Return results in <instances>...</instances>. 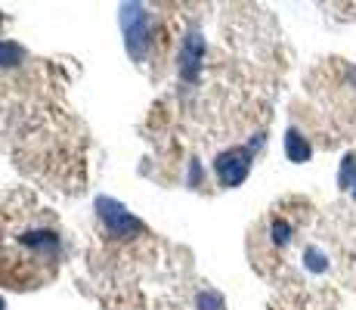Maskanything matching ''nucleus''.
I'll list each match as a JSON object with an SVG mask.
<instances>
[{
  "mask_svg": "<svg viewBox=\"0 0 356 310\" xmlns=\"http://www.w3.org/2000/svg\"><path fill=\"white\" fill-rule=\"evenodd\" d=\"M118 22L124 31V47L134 62H143L152 44V16L143 3H121L118 6Z\"/></svg>",
  "mask_w": 356,
  "mask_h": 310,
  "instance_id": "obj_1",
  "label": "nucleus"
},
{
  "mask_svg": "<svg viewBox=\"0 0 356 310\" xmlns=\"http://www.w3.org/2000/svg\"><path fill=\"white\" fill-rule=\"evenodd\" d=\"M266 137L264 134H254V140L248 143V146H232V149H223L220 155L214 158V174L220 186H227V189H236V186H242L248 180L251 174V162H254V153L260 146H264Z\"/></svg>",
  "mask_w": 356,
  "mask_h": 310,
  "instance_id": "obj_2",
  "label": "nucleus"
},
{
  "mask_svg": "<svg viewBox=\"0 0 356 310\" xmlns=\"http://www.w3.org/2000/svg\"><path fill=\"white\" fill-rule=\"evenodd\" d=\"M93 208H97V217H99V224L106 226L108 236H115V239H136V236H143V233H146L143 220H136L124 208V205L115 202V199L99 196L97 202H93Z\"/></svg>",
  "mask_w": 356,
  "mask_h": 310,
  "instance_id": "obj_3",
  "label": "nucleus"
},
{
  "mask_svg": "<svg viewBox=\"0 0 356 310\" xmlns=\"http://www.w3.org/2000/svg\"><path fill=\"white\" fill-rule=\"evenodd\" d=\"M202 53H204V40L198 31H189L186 40L180 47V75L183 81H195L198 68H202Z\"/></svg>",
  "mask_w": 356,
  "mask_h": 310,
  "instance_id": "obj_4",
  "label": "nucleus"
},
{
  "mask_svg": "<svg viewBox=\"0 0 356 310\" xmlns=\"http://www.w3.org/2000/svg\"><path fill=\"white\" fill-rule=\"evenodd\" d=\"M19 242L25 248H31V251L44 254V258H56V254L63 251V239L53 230H25L22 236H19Z\"/></svg>",
  "mask_w": 356,
  "mask_h": 310,
  "instance_id": "obj_5",
  "label": "nucleus"
},
{
  "mask_svg": "<svg viewBox=\"0 0 356 310\" xmlns=\"http://www.w3.org/2000/svg\"><path fill=\"white\" fill-rule=\"evenodd\" d=\"M285 155H289V162H294V164H307L313 158L310 140H307V137L300 134L298 127L285 130Z\"/></svg>",
  "mask_w": 356,
  "mask_h": 310,
  "instance_id": "obj_6",
  "label": "nucleus"
},
{
  "mask_svg": "<svg viewBox=\"0 0 356 310\" xmlns=\"http://www.w3.org/2000/svg\"><path fill=\"white\" fill-rule=\"evenodd\" d=\"M338 186L356 199V153H347L338 168Z\"/></svg>",
  "mask_w": 356,
  "mask_h": 310,
  "instance_id": "obj_7",
  "label": "nucleus"
},
{
  "mask_svg": "<svg viewBox=\"0 0 356 310\" xmlns=\"http://www.w3.org/2000/svg\"><path fill=\"white\" fill-rule=\"evenodd\" d=\"M304 267L319 277V273L328 270V254L323 251V248H316V245H307L304 248Z\"/></svg>",
  "mask_w": 356,
  "mask_h": 310,
  "instance_id": "obj_8",
  "label": "nucleus"
},
{
  "mask_svg": "<svg viewBox=\"0 0 356 310\" xmlns=\"http://www.w3.org/2000/svg\"><path fill=\"white\" fill-rule=\"evenodd\" d=\"M25 59V50L13 40H0V68H16Z\"/></svg>",
  "mask_w": 356,
  "mask_h": 310,
  "instance_id": "obj_9",
  "label": "nucleus"
},
{
  "mask_svg": "<svg viewBox=\"0 0 356 310\" xmlns=\"http://www.w3.org/2000/svg\"><path fill=\"white\" fill-rule=\"evenodd\" d=\"M291 224H289V220H282V217H273L270 220V239H273V245H276V248H285V245H289L291 242Z\"/></svg>",
  "mask_w": 356,
  "mask_h": 310,
  "instance_id": "obj_10",
  "label": "nucleus"
},
{
  "mask_svg": "<svg viewBox=\"0 0 356 310\" xmlns=\"http://www.w3.org/2000/svg\"><path fill=\"white\" fill-rule=\"evenodd\" d=\"M195 307L198 310H227V301H223L217 292H198Z\"/></svg>",
  "mask_w": 356,
  "mask_h": 310,
  "instance_id": "obj_11",
  "label": "nucleus"
},
{
  "mask_svg": "<svg viewBox=\"0 0 356 310\" xmlns=\"http://www.w3.org/2000/svg\"><path fill=\"white\" fill-rule=\"evenodd\" d=\"M189 183H193V186L202 183V168H198L195 158H193V164H189Z\"/></svg>",
  "mask_w": 356,
  "mask_h": 310,
  "instance_id": "obj_12",
  "label": "nucleus"
},
{
  "mask_svg": "<svg viewBox=\"0 0 356 310\" xmlns=\"http://www.w3.org/2000/svg\"><path fill=\"white\" fill-rule=\"evenodd\" d=\"M0 310H6V301L3 298H0Z\"/></svg>",
  "mask_w": 356,
  "mask_h": 310,
  "instance_id": "obj_13",
  "label": "nucleus"
}]
</instances>
